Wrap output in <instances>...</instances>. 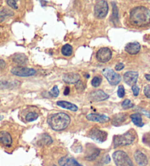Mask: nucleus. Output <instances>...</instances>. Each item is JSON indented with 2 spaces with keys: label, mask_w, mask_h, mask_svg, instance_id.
Returning a JSON list of instances; mask_svg holds the SVG:
<instances>
[{
  "label": "nucleus",
  "mask_w": 150,
  "mask_h": 166,
  "mask_svg": "<svg viewBox=\"0 0 150 166\" xmlns=\"http://www.w3.org/2000/svg\"><path fill=\"white\" fill-rule=\"evenodd\" d=\"M130 22L132 26L144 27L150 25V10L138 6L132 9L130 13Z\"/></svg>",
  "instance_id": "1"
},
{
  "label": "nucleus",
  "mask_w": 150,
  "mask_h": 166,
  "mask_svg": "<svg viewBox=\"0 0 150 166\" xmlns=\"http://www.w3.org/2000/svg\"><path fill=\"white\" fill-rule=\"evenodd\" d=\"M49 126L55 131H62L69 126L70 118L65 113H57L51 114L47 120Z\"/></svg>",
  "instance_id": "2"
},
{
  "label": "nucleus",
  "mask_w": 150,
  "mask_h": 166,
  "mask_svg": "<svg viewBox=\"0 0 150 166\" xmlns=\"http://www.w3.org/2000/svg\"><path fill=\"white\" fill-rule=\"evenodd\" d=\"M135 138H136V134H135L134 131H132V129L122 134V135H115L113 139V147L117 148L119 146L130 145L133 143Z\"/></svg>",
  "instance_id": "3"
},
{
  "label": "nucleus",
  "mask_w": 150,
  "mask_h": 166,
  "mask_svg": "<svg viewBox=\"0 0 150 166\" xmlns=\"http://www.w3.org/2000/svg\"><path fill=\"white\" fill-rule=\"evenodd\" d=\"M113 159L117 166H134L127 153L123 151H117L113 154Z\"/></svg>",
  "instance_id": "4"
},
{
  "label": "nucleus",
  "mask_w": 150,
  "mask_h": 166,
  "mask_svg": "<svg viewBox=\"0 0 150 166\" xmlns=\"http://www.w3.org/2000/svg\"><path fill=\"white\" fill-rule=\"evenodd\" d=\"M102 74L111 86H116V85L119 84L122 80L119 74L117 73L114 70H111L110 68H105L102 70Z\"/></svg>",
  "instance_id": "5"
},
{
  "label": "nucleus",
  "mask_w": 150,
  "mask_h": 166,
  "mask_svg": "<svg viewBox=\"0 0 150 166\" xmlns=\"http://www.w3.org/2000/svg\"><path fill=\"white\" fill-rule=\"evenodd\" d=\"M108 12V5L106 0H100L95 6V16L98 18H104Z\"/></svg>",
  "instance_id": "6"
},
{
  "label": "nucleus",
  "mask_w": 150,
  "mask_h": 166,
  "mask_svg": "<svg viewBox=\"0 0 150 166\" xmlns=\"http://www.w3.org/2000/svg\"><path fill=\"white\" fill-rule=\"evenodd\" d=\"M88 136L96 142L102 143L107 139L108 134L106 132L102 131L98 128H92L89 130Z\"/></svg>",
  "instance_id": "7"
},
{
  "label": "nucleus",
  "mask_w": 150,
  "mask_h": 166,
  "mask_svg": "<svg viewBox=\"0 0 150 166\" xmlns=\"http://www.w3.org/2000/svg\"><path fill=\"white\" fill-rule=\"evenodd\" d=\"M11 73L19 77H29L36 74V71L32 68L16 67L11 70Z\"/></svg>",
  "instance_id": "8"
},
{
  "label": "nucleus",
  "mask_w": 150,
  "mask_h": 166,
  "mask_svg": "<svg viewBox=\"0 0 150 166\" xmlns=\"http://www.w3.org/2000/svg\"><path fill=\"white\" fill-rule=\"evenodd\" d=\"M111 57H112V51L110 48L107 47L101 48L96 53V59L101 63L108 62L110 61Z\"/></svg>",
  "instance_id": "9"
},
{
  "label": "nucleus",
  "mask_w": 150,
  "mask_h": 166,
  "mask_svg": "<svg viewBox=\"0 0 150 166\" xmlns=\"http://www.w3.org/2000/svg\"><path fill=\"white\" fill-rule=\"evenodd\" d=\"M138 73L136 71H128L124 74L123 78L125 82L129 86H134L136 85L138 81Z\"/></svg>",
  "instance_id": "10"
},
{
  "label": "nucleus",
  "mask_w": 150,
  "mask_h": 166,
  "mask_svg": "<svg viewBox=\"0 0 150 166\" xmlns=\"http://www.w3.org/2000/svg\"><path fill=\"white\" fill-rule=\"evenodd\" d=\"M109 97V95L105 93L102 90H96L93 91L89 95V99L95 102L103 101L106 100Z\"/></svg>",
  "instance_id": "11"
},
{
  "label": "nucleus",
  "mask_w": 150,
  "mask_h": 166,
  "mask_svg": "<svg viewBox=\"0 0 150 166\" xmlns=\"http://www.w3.org/2000/svg\"><path fill=\"white\" fill-rule=\"evenodd\" d=\"M87 119L91 122H95L99 123H105L108 122L110 121V118L108 116H105L102 114H89L87 116Z\"/></svg>",
  "instance_id": "12"
},
{
  "label": "nucleus",
  "mask_w": 150,
  "mask_h": 166,
  "mask_svg": "<svg viewBox=\"0 0 150 166\" xmlns=\"http://www.w3.org/2000/svg\"><path fill=\"white\" fill-rule=\"evenodd\" d=\"M12 139L9 133L6 131L0 132V144L6 147H10L12 145Z\"/></svg>",
  "instance_id": "13"
},
{
  "label": "nucleus",
  "mask_w": 150,
  "mask_h": 166,
  "mask_svg": "<svg viewBox=\"0 0 150 166\" xmlns=\"http://www.w3.org/2000/svg\"><path fill=\"white\" fill-rule=\"evenodd\" d=\"M140 49H141V45L138 42H129V43H128L125 47V51L131 55L137 54L139 51H140Z\"/></svg>",
  "instance_id": "14"
},
{
  "label": "nucleus",
  "mask_w": 150,
  "mask_h": 166,
  "mask_svg": "<svg viewBox=\"0 0 150 166\" xmlns=\"http://www.w3.org/2000/svg\"><path fill=\"white\" fill-rule=\"evenodd\" d=\"M62 79L64 81L69 84H77L80 81V76L78 74L74 73H65L63 76Z\"/></svg>",
  "instance_id": "15"
},
{
  "label": "nucleus",
  "mask_w": 150,
  "mask_h": 166,
  "mask_svg": "<svg viewBox=\"0 0 150 166\" xmlns=\"http://www.w3.org/2000/svg\"><path fill=\"white\" fill-rule=\"evenodd\" d=\"M59 165L60 166H81L76 159L69 157H63L59 159Z\"/></svg>",
  "instance_id": "16"
},
{
  "label": "nucleus",
  "mask_w": 150,
  "mask_h": 166,
  "mask_svg": "<svg viewBox=\"0 0 150 166\" xmlns=\"http://www.w3.org/2000/svg\"><path fill=\"white\" fill-rule=\"evenodd\" d=\"M134 158L138 165L146 166L148 164V159L147 156L141 151L137 150L134 153Z\"/></svg>",
  "instance_id": "17"
},
{
  "label": "nucleus",
  "mask_w": 150,
  "mask_h": 166,
  "mask_svg": "<svg viewBox=\"0 0 150 166\" xmlns=\"http://www.w3.org/2000/svg\"><path fill=\"white\" fill-rule=\"evenodd\" d=\"M12 61L17 65H19V67H21L22 65H25L28 62V59L27 56L23 54H16L12 56Z\"/></svg>",
  "instance_id": "18"
},
{
  "label": "nucleus",
  "mask_w": 150,
  "mask_h": 166,
  "mask_svg": "<svg viewBox=\"0 0 150 166\" xmlns=\"http://www.w3.org/2000/svg\"><path fill=\"white\" fill-rule=\"evenodd\" d=\"M57 105H59V107L64 108V109L71 110V111H77L78 109V108L77 107L76 105H74V104L69 103V102L67 101H62V100L57 101Z\"/></svg>",
  "instance_id": "19"
},
{
  "label": "nucleus",
  "mask_w": 150,
  "mask_h": 166,
  "mask_svg": "<svg viewBox=\"0 0 150 166\" xmlns=\"http://www.w3.org/2000/svg\"><path fill=\"white\" fill-rule=\"evenodd\" d=\"M127 116L125 114H119L115 115L112 119V124L114 126H119L121 125L124 122H125Z\"/></svg>",
  "instance_id": "20"
},
{
  "label": "nucleus",
  "mask_w": 150,
  "mask_h": 166,
  "mask_svg": "<svg viewBox=\"0 0 150 166\" xmlns=\"http://www.w3.org/2000/svg\"><path fill=\"white\" fill-rule=\"evenodd\" d=\"M130 119H131L132 122H133L135 125L137 127H141L143 126V123L142 121V117L140 114H133L130 115Z\"/></svg>",
  "instance_id": "21"
},
{
  "label": "nucleus",
  "mask_w": 150,
  "mask_h": 166,
  "mask_svg": "<svg viewBox=\"0 0 150 166\" xmlns=\"http://www.w3.org/2000/svg\"><path fill=\"white\" fill-rule=\"evenodd\" d=\"M72 47L69 44H65V46H63L62 48L61 52L62 54L65 56H70L72 54Z\"/></svg>",
  "instance_id": "22"
},
{
  "label": "nucleus",
  "mask_w": 150,
  "mask_h": 166,
  "mask_svg": "<svg viewBox=\"0 0 150 166\" xmlns=\"http://www.w3.org/2000/svg\"><path fill=\"white\" fill-rule=\"evenodd\" d=\"M100 151L98 149L95 148L92 152L91 151V152H89V154L86 156L85 158L86 159H87V160H89V161L94 160V159H95L98 157V155L100 154Z\"/></svg>",
  "instance_id": "23"
},
{
  "label": "nucleus",
  "mask_w": 150,
  "mask_h": 166,
  "mask_svg": "<svg viewBox=\"0 0 150 166\" xmlns=\"http://www.w3.org/2000/svg\"><path fill=\"white\" fill-rule=\"evenodd\" d=\"M38 118V114L35 112H29L26 116V120L27 122H33Z\"/></svg>",
  "instance_id": "24"
},
{
  "label": "nucleus",
  "mask_w": 150,
  "mask_h": 166,
  "mask_svg": "<svg viewBox=\"0 0 150 166\" xmlns=\"http://www.w3.org/2000/svg\"><path fill=\"white\" fill-rule=\"evenodd\" d=\"M51 143H52V139L50 136L48 135H43L41 140H40V144H43V145H48Z\"/></svg>",
  "instance_id": "25"
},
{
  "label": "nucleus",
  "mask_w": 150,
  "mask_h": 166,
  "mask_svg": "<svg viewBox=\"0 0 150 166\" xmlns=\"http://www.w3.org/2000/svg\"><path fill=\"white\" fill-rule=\"evenodd\" d=\"M102 78L100 76H95L92 80V85L93 87H98L101 84Z\"/></svg>",
  "instance_id": "26"
},
{
  "label": "nucleus",
  "mask_w": 150,
  "mask_h": 166,
  "mask_svg": "<svg viewBox=\"0 0 150 166\" xmlns=\"http://www.w3.org/2000/svg\"><path fill=\"white\" fill-rule=\"evenodd\" d=\"M133 103H132V102L128 99L125 100L122 103V107L124 109H129V108H131L133 107Z\"/></svg>",
  "instance_id": "27"
},
{
  "label": "nucleus",
  "mask_w": 150,
  "mask_h": 166,
  "mask_svg": "<svg viewBox=\"0 0 150 166\" xmlns=\"http://www.w3.org/2000/svg\"><path fill=\"white\" fill-rule=\"evenodd\" d=\"M49 95L51 96L52 97H57L59 96V89H58V86L57 85H55L53 87V89H51V90L48 92Z\"/></svg>",
  "instance_id": "28"
},
{
  "label": "nucleus",
  "mask_w": 150,
  "mask_h": 166,
  "mask_svg": "<svg viewBox=\"0 0 150 166\" xmlns=\"http://www.w3.org/2000/svg\"><path fill=\"white\" fill-rule=\"evenodd\" d=\"M117 95H118V96H119V97H121V98L125 96V90L123 86H119V87H118Z\"/></svg>",
  "instance_id": "29"
},
{
  "label": "nucleus",
  "mask_w": 150,
  "mask_h": 166,
  "mask_svg": "<svg viewBox=\"0 0 150 166\" xmlns=\"http://www.w3.org/2000/svg\"><path fill=\"white\" fill-rule=\"evenodd\" d=\"M143 143L150 146V133H147L143 135Z\"/></svg>",
  "instance_id": "30"
},
{
  "label": "nucleus",
  "mask_w": 150,
  "mask_h": 166,
  "mask_svg": "<svg viewBox=\"0 0 150 166\" xmlns=\"http://www.w3.org/2000/svg\"><path fill=\"white\" fill-rule=\"evenodd\" d=\"M143 93H144L145 96L148 97V98H150V85L148 84L144 87L143 89Z\"/></svg>",
  "instance_id": "31"
},
{
  "label": "nucleus",
  "mask_w": 150,
  "mask_h": 166,
  "mask_svg": "<svg viewBox=\"0 0 150 166\" xmlns=\"http://www.w3.org/2000/svg\"><path fill=\"white\" fill-rule=\"evenodd\" d=\"M132 93H133L134 96L136 97L138 95L139 91H140V89H139V87L137 86V85H134V86H132Z\"/></svg>",
  "instance_id": "32"
},
{
  "label": "nucleus",
  "mask_w": 150,
  "mask_h": 166,
  "mask_svg": "<svg viewBox=\"0 0 150 166\" xmlns=\"http://www.w3.org/2000/svg\"><path fill=\"white\" fill-rule=\"evenodd\" d=\"M7 3L8 5L10 6L12 8H13V9L16 10L18 9V6L16 5V1H13V0H10V1H7Z\"/></svg>",
  "instance_id": "33"
},
{
  "label": "nucleus",
  "mask_w": 150,
  "mask_h": 166,
  "mask_svg": "<svg viewBox=\"0 0 150 166\" xmlns=\"http://www.w3.org/2000/svg\"><path fill=\"white\" fill-rule=\"evenodd\" d=\"M125 67V65L122 63H118L117 65L115 66V69L117 71H121L123 68Z\"/></svg>",
  "instance_id": "34"
},
{
  "label": "nucleus",
  "mask_w": 150,
  "mask_h": 166,
  "mask_svg": "<svg viewBox=\"0 0 150 166\" xmlns=\"http://www.w3.org/2000/svg\"><path fill=\"white\" fill-rule=\"evenodd\" d=\"M141 111L142 112L143 114H144L146 116H147L148 118L150 119V110H143L142 109V110H141Z\"/></svg>",
  "instance_id": "35"
},
{
  "label": "nucleus",
  "mask_w": 150,
  "mask_h": 166,
  "mask_svg": "<svg viewBox=\"0 0 150 166\" xmlns=\"http://www.w3.org/2000/svg\"><path fill=\"white\" fill-rule=\"evenodd\" d=\"M5 61L2 60V59H0V68L1 69H4L5 67Z\"/></svg>",
  "instance_id": "36"
},
{
  "label": "nucleus",
  "mask_w": 150,
  "mask_h": 166,
  "mask_svg": "<svg viewBox=\"0 0 150 166\" xmlns=\"http://www.w3.org/2000/svg\"><path fill=\"white\" fill-rule=\"evenodd\" d=\"M110 161H111V158H110V157H109V155H106V157L104 158V163L107 164V163H108Z\"/></svg>",
  "instance_id": "37"
},
{
  "label": "nucleus",
  "mask_w": 150,
  "mask_h": 166,
  "mask_svg": "<svg viewBox=\"0 0 150 166\" xmlns=\"http://www.w3.org/2000/svg\"><path fill=\"white\" fill-rule=\"evenodd\" d=\"M69 93H70V88L68 86H67L65 89V91H64V95H69Z\"/></svg>",
  "instance_id": "38"
},
{
  "label": "nucleus",
  "mask_w": 150,
  "mask_h": 166,
  "mask_svg": "<svg viewBox=\"0 0 150 166\" xmlns=\"http://www.w3.org/2000/svg\"><path fill=\"white\" fill-rule=\"evenodd\" d=\"M4 19H5V15L2 13V12H0V22L3 21Z\"/></svg>",
  "instance_id": "39"
},
{
  "label": "nucleus",
  "mask_w": 150,
  "mask_h": 166,
  "mask_svg": "<svg viewBox=\"0 0 150 166\" xmlns=\"http://www.w3.org/2000/svg\"><path fill=\"white\" fill-rule=\"evenodd\" d=\"M145 78H147V80L149 81H150V73L149 74H147V75H145Z\"/></svg>",
  "instance_id": "40"
},
{
  "label": "nucleus",
  "mask_w": 150,
  "mask_h": 166,
  "mask_svg": "<svg viewBox=\"0 0 150 166\" xmlns=\"http://www.w3.org/2000/svg\"><path fill=\"white\" fill-rule=\"evenodd\" d=\"M1 120H2V116H0V121H1Z\"/></svg>",
  "instance_id": "41"
},
{
  "label": "nucleus",
  "mask_w": 150,
  "mask_h": 166,
  "mask_svg": "<svg viewBox=\"0 0 150 166\" xmlns=\"http://www.w3.org/2000/svg\"><path fill=\"white\" fill-rule=\"evenodd\" d=\"M53 166H57V165H53Z\"/></svg>",
  "instance_id": "42"
}]
</instances>
